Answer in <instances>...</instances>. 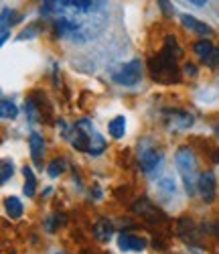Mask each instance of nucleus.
Segmentation results:
<instances>
[{
	"mask_svg": "<svg viewBox=\"0 0 219 254\" xmlns=\"http://www.w3.org/2000/svg\"><path fill=\"white\" fill-rule=\"evenodd\" d=\"M181 47L177 43V39L172 35H168L164 39V45L159 51V55L150 57L148 61V69H150V77L157 83L163 86H172V83L181 81V69L177 67V59L181 57Z\"/></svg>",
	"mask_w": 219,
	"mask_h": 254,
	"instance_id": "1",
	"label": "nucleus"
},
{
	"mask_svg": "<svg viewBox=\"0 0 219 254\" xmlns=\"http://www.w3.org/2000/svg\"><path fill=\"white\" fill-rule=\"evenodd\" d=\"M174 163H177V169H179V173L183 177V183H185L189 197L195 195L199 175H197V157H195L191 146H181V149L177 151V155H174Z\"/></svg>",
	"mask_w": 219,
	"mask_h": 254,
	"instance_id": "2",
	"label": "nucleus"
},
{
	"mask_svg": "<svg viewBox=\"0 0 219 254\" xmlns=\"http://www.w3.org/2000/svg\"><path fill=\"white\" fill-rule=\"evenodd\" d=\"M112 79L114 83H118V86H136V83H140L142 79V61L140 59H132L124 63V65H120L116 71H112Z\"/></svg>",
	"mask_w": 219,
	"mask_h": 254,
	"instance_id": "3",
	"label": "nucleus"
},
{
	"mask_svg": "<svg viewBox=\"0 0 219 254\" xmlns=\"http://www.w3.org/2000/svg\"><path fill=\"white\" fill-rule=\"evenodd\" d=\"M132 211L134 214H138L142 220H146L148 224H161V222H166V216L163 214V211L152 203L148 197H142L138 199L134 205H132Z\"/></svg>",
	"mask_w": 219,
	"mask_h": 254,
	"instance_id": "4",
	"label": "nucleus"
},
{
	"mask_svg": "<svg viewBox=\"0 0 219 254\" xmlns=\"http://www.w3.org/2000/svg\"><path fill=\"white\" fill-rule=\"evenodd\" d=\"M193 51H195V55L199 57L207 67L215 69V67L219 65V47H215L209 39L197 41V43L193 45Z\"/></svg>",
	"mask_w": 219,
	"mask_h": 254,
	"instance_id": "5",
	"label": "nucleus"
},
{
	"mask_svg": "<svg viewBox=\"0 0 219 254\" xmlns=\"http://www.w3.org/2000/svg\"><path fill=\"white\" fill-rule=\"evenodd\" d=\"M138 163L144 173H152L157 171L163 163V153L155 146H140L138 149Z\"/></svg>",
	"mask_w": 219,
	"mask_h": 254,
	"instance_id": "6",
	"label": "nucleus"
},
{
	"mask_svg": "<svg viewBox=\"0 0 219 254\" xmlns=\"http://www.w3.org/2000/svg\"><path fill=\"white\" fill-rule=\"evenodd\" d=\"M197 193L201 195V199L205 203H213L215 193H217V177L213 171H205L199 175V181H197Z\"/></svg>",
	"mask_w": 219,
	"mask_h": 254,
	"instance_id": "7",
	"label": "nucleus"
},
{
	"mask_svg": "<svg viewBox=\"0 0 219 254\" xmlns=\"http://www.w3.org/2000/svg\"><path fill=\"white\" fill-rule=\"evenodd\" d=\"M118 248L122 252H142V250H146V240L136 234L122 232V234H118Z\"/></svg>",
	"mask_w": 219,
	"mask_h": 254,
	"instance_id": "8",
	"label": "nucleus"
},
{
	"mask_svg": "<svg viewBox=\"0 0 219 254\" xmlns=\"http://www.w3.org/2000/svg\"><path fill=\"white\" fill-rule=\"evenodd\" d=\"M195 118L189 112H168L166 114V126L172 130H187L191 128Z\"/></svg>",
	"mask_w": 219,
	"mask_h": 254,
	"instance_id": "9",
	"label": "nucleus"
},
{
	"mask_svg": "<svg viewBox=\"0 0 219 254\" xmlns=\"http://www.w3.org/2000/svg\"><path fill=\"white\" fill-rule=\"evenodd\" d=\"M181 23H183L185 29H189L195 35H205V37L207 35H213V29L209 25H205L203 20H199L197 16H193V14H183L181 16Z\"/></svg>",
	"mask_w": 219,
	"mask_h": 254,
	"instance_id": "10",
	"label": "nucleus"
},
{
	"mask_svg": "<svg viewBox=\"0 0 219 254\" xmlns=\"http://www.w3.org/2000/svg\"><path fill=\"white\" fill-rule=\"evenodd\" d=\"M29 144H31V159L37 167H43V157H45V140L39 132H33L31 138H29Z\"/></svg>",
	"mask_w": 219,
	"mask_h": 254,
	"instance_id": "11",
	"label": "nucleus"
},
{
	"mask_svg": "<svg viewBox=\"0 0 219 254\" xmlns=\"http://www.w3.org/2000/svg\"><path fill=\"white\" fill-rule=\"evenodd\" d=\"M94 236H96V240H100V242H110L112 240V236H114V224L110 222L108 218H100L96 224H94Z\"/></svg>",
	"mask_w": 219,
	"mask_h": 254,
	"instance_id": "12",
	"label": "nucleus"
},
{
	"mask_svg": "<svg viewBox=\"0 0 219 254\" xmlns=\"http://www.w3.org/2000/svg\"><path fill=\"white\" fill-rule=\"evenodd\" d=\"M18 18H14V10L10 8H2V14H0V25H2V33H0V43H6L8 41V35H10V27L16 23Z\"/></svg>",
	"mask_w": 219,
	"mask_h": 254,
	"instance_id": "13",
	"label": "nucleus"
},
{
	"mask_svg": "<svg viewBox=\"0 0 219 254\" xmlns=\"http://www.w3.org/2000/svg\"><path fill=\"white\" fill-rule=\"evenodd\" d=\"M108 149V142H106V138L96 130L92 136H90V142H87V151L85 153H90L92 157H100L104 151Z\"/></svg>",
	"mask_w": 219,
	"mask_h": 254,
	"instance_id": "14",
	"label": "nucleus"
},
{
	"mask_svg": "<svg viewBox=\"0 0 219 254\" xmlns=\"http://www.w3.org/2000/svg\"><path fill=\"white\" fill-rule=\"evenodd\" d=\"M108 130H110V136L116 138V140L124 138V134H126V118L124 116L112 118V120H110V124H108Z\"/></svg>",
	"mask_w": 219,
	"mask_h": 254,
	"instance_id": "15",
	"label": "nucleus"
},
{
	"mask_svg": "<svg viewBox=\"0 0 219 254\" xmlns=\"http://www.w3.org/2000/svg\"><path fill=\"white\" fill-rule=\"evenodd\" d=\"M4 209H6L8 218L16 220V218L23 216V201H20L18 197H14V195H10V197L4 199Z\"/></svg>",
	"mask_w": 219,
	"mask_h": 254,
	"instance_id": "16",
	"label": "nucleus"
},
{
	"mask_svg": "<svg viewBox=\"0 0 219 254\" xmlns=\"http://www.w3.org/2000/svg\"><path fill=\"white\" fill-rule=\"evenodd\" d=\"M23 175H25V187H23V191L27 197H35L37 193V179H35V173H33V169L31 167H23Z\"/></svg>",
	"mask_w": 219,
	"mask_h": 254,
	"instance_id": "17",
	"label": "nucleus"
},
{
	"mask_svg": "<svg viewBox=\"0 0 219 254\" xmlns=\"http://www.w3.org/2000/svg\"><path fill=\"white\" fill-rule=\"evenodd\" d=\"M0 116H2L4 120H14L18 116V108H16V104L8 98H2L0 100Z\"/></svg>",
	"mask_w": 219,
	"mask_h": 254,
	"instance_id": "18",
	"label": "nucleus"
},
{
	"mask_svg": "<svg viewBox=\"0 0 219 254\" xmlns=\"http://www.w3.org/2000/svg\"><path fill=\"white\" fill-rule=\"evenodd\" d=\"M2 173H0V183L2 185H6L8 181H10V177H12V173H14V167H12V161H8V159H4L2 161Z\"/></svg>",
	"mask_w": 219,
	"mask_h": 254,
	"instance_id": "19",
	"label": "nucleus"
},
{
	"mask_svg": "<svg viewBox=\"0 0 219 254\" xmlns=\"http://www.w3.org/2000/svg\"><path fill=\"white\" fill-rule=\"evenodd\" d=\"M159 189L161 191H164L166 195H174V191H177V187H174V181L170 177H163L159 181Z\"/></svg>",
	"mask_w": 219,
	"mask_h": 254,
	"instance_id": "20",
	"label": "nucleus"
},
{
	"mask_svg": "<svg viewBox=\"0 0 219 254\" xmlns=\"http://www.w3.org/2000/svg\"><path fill=\"white\" fill-rule=\"evenodd\" d=\"M65 171V165H63V161H53L51 165H49V175L55 179V177H59L61 173Z\"/></svg>",
	"mask_w": 219,
	"mask_h": 254,
	"instance_id": "21",
	"label": "nucleus"
},
{
	"mask_svg": "<svg viewBox=\"0 0 219 254\" xmlns=\"http://www.w3.org/2000/svg\"><path fill=\"white\" fill-rule=\"evenodd\" d=\"M159 6H161V10H163L166 16L172 14V8H170V4H168V0H159Z\"/></svg>",
	"mask_w": 219,
	"mask_h": 254,
	"instance_id": "22",
	"label": "nucleus"
},
{
	"mask_svg": "<svg viewBox=\"0 0 219 254\" xmlns=\"http://www.w3.org/2000/svg\"><path fill=\"white\" fill-rule=\"evenodd\" d=\"M35 33H37V29H35V27H29V29H25V31H23L20 39H31V37H35Z\"/></svg>",
	"mask_w": 219,
	"mask_h": 254,
	"instance_id": "23",
	"label": "nucleus"
},
{
	"mask_svg": "<svg viewBox=\"0 0 219 254\" xmlns=\"http://www.w3.org/2000/svg\"><path fill=\"white\" fill-rule=\"evenodd\" d=\"M185 73H187V75H197L195 65H191V63H187V65H185Z\"/></svg>",
	"mask_w": 219,
	"mask_h": 254,
	"instance_id": "24",
	"label": "nucleus"
},
{
	"mask_svg": "<svg viewBox=\"0 0 219 254\" xmlns=\"http://www.w3.org/2000/svg\"><path fill=\"white\" fill-rule=\"evenodd\" d=\"M189 2H193L195 6H205V2H207V0H189Z\"/></svg>",
	"mask_w": 219,
	"mask_h": 254,
	"instance_id": "25",
	"label": "nucleus"
},
{
	"mask_svg": "<svg viewBox=\"0 0 219 254\" xmlns=\"http://www.w3.org/2000/svg\"><path fill=\"white\" fill-rule=\"evenodd\" d=\"M217 234H219V224H217Z\"/></svg>",
	"mask_w": 219,
	"mask_h": 254,
	"instance_id": "26",
	"label": "nucleus"
},
{
	"mask_svg": "<svg viewBox=\"0 0 219 254\" xmlns=\"http://www.w3.org/2000/svg\"><path fill=\"white\" fill-rule=\"evenodd\" d=\"M55 254H63V252H55Z\"/></svg>",
	"mask_w": 219,
	"mask_h": 254,
	"instance_id": "27",
	"label": "nucleus"
},
{
	"mask_svg": "<svg viewBox=\"0 0 219 254\" xmlns=\"http://www.w3.org/2000/svg\"><path fill=\"white\" fill-rule=\"evenodd\" d=\"M217 130H219V128H217Z\"/></svg>",
	"mask_w": 219,
	"mask_h": 254,
	"instance_id": "28",
	"label": "nucleus"
}]
</instances>
